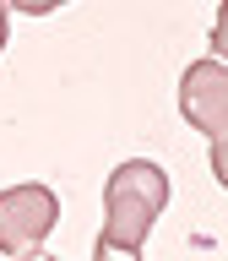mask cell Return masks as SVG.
Instances as JSON below:
<instances>
[{
  "instance_id": "1",
  "label": "cell",
  "mask_w": 228,
  "mask_h": 261,
  "mask_svg": "<svg viewBox=\"0 0 228 261\" xmlns=\"http://www.w3.org/2000/svg\"><path fill=\"white\" fill-rule=\"evenodd\" d=\"M168 207V174L152 158L120 163L103 185V234H98L93 256H141L147 234L158 223V212Z\"/></svg>"
},
{
  "instance_id": "2",
  "label": "cell",
  "mask_w": 228,
  "mask_h": 261,
  "mask_svg": "<svg viewBox=\"0 0 228 261\" xmlns=\"http://www.w3.org/2000/svg\"><path fill=\"white\" fill-rule=\"evenodd\" d=\"M54 223H60V196L49 185L0 191V250L6 256H38Z\"/></svg>"
},
{
  "instance_id": "3",
  "label": "cell",
  "mask_w": 228,
  "mask_h": 261,
  "mask_svg": "<svg viewBox=\"0 0 228 261\" xmlns=\"http://www.w3.org/2000/svg\"><path fill=\"white\" fill-rule=\"evenodd\" d=\"M179 114L190 120L195 130H228V60H195L185 76H179Z\"/></svg>"
},
{
  "instance_id": "4",
  "label": "cell",
  "mask_w": 228,
  "mask_h": 261,
  "mask_svg": "<svg viewBox=\"0 0 228 261\" xmlns=\"http://www.w3.org/2000/svg\"><path fill=\"white\" fill-rule=\"evenodd\" d=\"M212 174H217V185L228 191V130L212 136Z\"/></svg>"
},
{
  "instance_id": "5",
  "label": "cell",
  "mask_w": 228,
  "mask_h": 261,
  "mask_svg": "<svg viewBox=\"0 0 228 261\" xmlns=\"http://www.w3.org/2000/svg\"><path fill=\"white\" fill-rule=\"evenodd\" d=\"M212 49H217V60H228V0L217 6V22H212Z\"/></svg>"
},
{
  "instance_id": "6",
  "label": "cell",
  "mask_w": 228,
  "mask_h": 261,
  "mask_svg": "<svg viewBox=\"0 0 228 261\" xmlns=\"http://www.w3.org/2000/svg\"><path fill=\"white\" fill-rule=\"evenodd\" d=\"M6 6H16V11H27V16H44L54 6H65V0H6Z\"/></svg>"
},
{
  "instance_id": "7",
  "label": "cell",
  "mask_w": 228,
  "mask_h": 261,
  "mask_svg": "<svg viewBox=\"0 0 228 261\" xmlns=\"http://www.w3.org/2000/svg\"><path fill=\"white\" fill-rule=\"evenodd\" d=\"M6 11H11V6L0 0V49H6V33H11V28H6Z\"/></svg>"
}]
</instances>
